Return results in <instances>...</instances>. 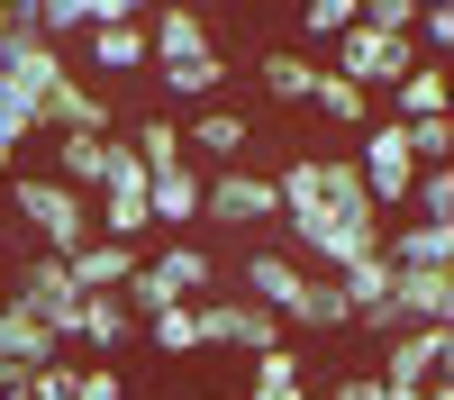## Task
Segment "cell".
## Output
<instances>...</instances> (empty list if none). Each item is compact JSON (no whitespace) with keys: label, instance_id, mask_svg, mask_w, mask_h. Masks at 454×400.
Listing matches in <instances>:
<instances>
[{"label":"cell","instance_id":"cell-11","mask_svg":"<svg viewBox=\"0 0 454 400\" xmlns=\"http://www.w3.org/2000/svg\"><path fill=\"white\" fill-rule=\"evenodd\" d=\"M137 264H145V255H137V246H109V237H91V246L64 255V273H73V291H82V301H91V291H128Z\"/></svg>","mask_w":454,"mask_h":400},{"label":"cell","instance_id":"cell-7","mask_svg":"<svg viewBox=\"0 0 454 400\" xmlns=\"http://www.w3.org/2000/svg\"><path fill=\"white\" fill-rule=\"evenodd\" d=\"M436 373H445V327H391L382 337V373H372L382 391H427Z\"/></svg>","mask_w":454,"mask_h":400},{"label":"cell","instance_id":"cell-20","mask_svg":"<svg viewBox=\"0 0 454 400\" xmlns=\"http://www.w3.org/2000/svg\"><path fill=\"white\" fill-rule=\"evenodd\" d=\"M155 82H164L173 100H218V82H227V55L209 46V55H192V64H155Z\"/></svg>","mask_w":454,"mask_h":400},{"label":"cell","instance_id":"cell-6","mask_svg":"<svg viewBox=\"0 0 454 400\" xmlns=\"http://www.w3.org/2000/svg\"><path fill=\"white\" fill-rule=\"evenodd\" d=\"M409 64H419V46H409V36H372V27H346V36H336V64H327V73H336V82H355V91L372 100V91H391Z\"/></svg>","mask_w":454,"mask_h":400},{"label":"cell","instance_id":"cell-14","mask_svg":"<svg viewBox=\"0 0 454 400\" xmlns=\"http://www.w3.org/2000/svg\"><path fill=\"white\" fill-rule=\"evenodd\" d=\"M391 119H400V128L445 119V64H427V55H419V64L400 73V82H391Z\"/></svg>","mask_w":454,"mask_h":400},{"label":"cell","instance_id":"cell-16","mask_svg":"<svg viewBox=\"0 0 454 400\" xmlns=\"http://www.w3.org/2000/svg\"><path fill=\"white\" fill-rule=\"evenodd\" d=\"M46 155H55L46 173L64 182V192L91 200V192H100V164H109V137H46Z\"/></svg>","mask_w":454,"mask_h":400},{"label":"cell","instance_id":"cell-26","mask_svg":"<svg viewBox=\"0 0 454 400\" xmlns=\"http://www.w3.org/2000/svg\"><path fill=\"white\" fill-rule=\"evenodd\" d=\"M73 400H128V382L109 373V364H82V373H73Z\"/></svg>","mask_w":454,"mask_h":400},{"label":"cell","instance_id":"cell-28","mask_svg":"<svg viewBox=\"0 0 454 400\" xmlns=\"http://www.w3.org/2000/svg\"><path fill=\"white\" fill-rule=\"evenodd\" d=\"M419 400H454V391H445V373H436V382H427V391H419Z\"/></svg>","mask_w":454,"mask_h":400},{"label":"cell","instance_id":"cell-29","mask_svg":"<svg viewBox=\"0 0 454 400\" xmlns=\"http://www.w3.org/2000/svg\"><path fill=\"white\" fill-rule=\"evenodd\" d=\"M10 391H19V373H10V364H0V400H10Z\"/></svg>","mask_w":454,"mask_h":400},{"label":"cell","instance_id":"cell-12","mask_svg":"<svg viewBox=\"0 0 454 400\" xmlns=\"http://www.w3.org/2000/svg\"><path fill=\"white\" fill-rule=\"evenodd\" d=\"M391 318L400 327H445L454 318V282L445 273H391Z\"/></svg>","mask_w":454,"mask_h":400},{"label":"cell","instance_id":"cell-30","mask_svg":"<svg viewBox=\"0 0 454 400\" xmlns=\"http://www.w3.org/2000/svg\"><path fill=\"white\" fill-rule=\"evenodd\" d=\"M10 173H19V164H10V155H0V182H10Z\"/></svg>","mask_w":454,"mask_h":400},{"label":"cell","instance_id":"cell-3","mask_svg":"<svg viewBox=\"0 0 454 400\" xmlns=\"http://www.w3.org/2000/svg\"><path fill=\"white\" fill-rule=\"evenodd\" d=\"M192 318H200V355L218 346V355H237V364H246V355L291 346V337H282V318H273V310H254L246 291H200V301H192Z\"/></svg>","mask_w":454,"mask_h":400},{"label":"cell","instance_id":"cell-2","mask_svg":"<svg viewBox=\"0 0 454 400\" xmlns=\"http://www.w3.org/2000/svg\"><path fill=\"white\" fill-rule=\"evenodd\" d=\"M355 173H364V200L400 218L409 209V182H419V155H409V128L400 119H364L355 128Z\"/></svg>","mask_w":454,"mask_h":400},{"label":"cell","instance_id":"cell-23","mask_svg":"<svg viewBox=\"0 0 454 400\" xmlns=\"http://www.w3.org/2000/svg\"><path fill=\"white\" fill-rule=\"evenodd\" d=\"M128 155H137L145 173H164V164H182V119H145V128L128 137Z\"/></svg>","mask_w":454,"mask_h":400},{"label":"cell","instance_id":"cell-21","mask_svg":"<svg viewBox=\"0 0 454 400\" xmlns=\"http://www.w3.org/2000/svg\"><path fill=\"white\" fill-rule=\"evenodd\" d=\"M137 337L155 346V355H173V364H182V355H200V318H192V301H173V310H155V318H145Z\"/></svg>","mask_w":454,"mask_h":400},{"label":"cell","instance_id":"cell-5","mask_svg":"<svg viewBox=\"0 0 454 400\" xmlns=\"http://www.w3.org/2000/svg\"><path fill=\"white\" fill-rule=\"evenodd\" d=\"M10 310H27L36 327H55V337H73V310H82V291H73L64 255H27V264L10 273V291H0Z\"/></svg>","mask_w":454,"mask_h":400},{"label":"cell","instance_id":"cell-1","mask_svg":"<svg viewBox=\"0 0 454 400\" xmlns=\"http://www.w3.org/2000/svg\"><path fill=\"white\" fill-rule=\"evenodd\" d=\"M0 192H10V218H19L27 255H73V246H91V200L64 192L55 173H10Z\"/></svg>","mask_w":454,"mask_h":400},{"label":"cell","instance_id":"cell-19","mask_svg":"<svg viewBox=\"0 0 454 400\" xmlns=\"http://www.w3.org/2000/svg\"><path fill=\"white\" fill-rule=\"evenodd\" d=\"M91 64H100V73H145V19L91 27Z\"/></svg>","mask_w":454,"mask_h":400},{"label":"cell","instance_id":"cell-31","mask_svg":"<svg viewBox=\"0 0 454 400\" xmlns=\"http://www.w3.org/2000/svg\"><path fill=\"white\" fill-rule=\"evenodd\" d=\"M10 400H27V391H10Z\"/></svg>","mask_w":454,"mask_h":400},{"label":"cell","instance_id":"cell-27","mask_svg":"<svg viewBox=\"0 0 454 400\" xmlns=\"http://www.w3.org/2000/svg\"><path fill=\"white\" fill-rule=\"evenodd\" d=\"M327 400H391V391H382V382H372V373H346V382H336Z\"/></svg>","mask_w":454,"mask_h":400},{"label":"cell","instance_id":"cell-10","mask_svg":"<svg viewBox=\"0 0 454 400\" xmlns=\"http://www.w3.org/2000/svg\"><path fill=\"white\" fill-rule=\"evenodd\" d=\"M145 273L164 282V301H200V291L218 282V264H209V246H192V237H173V246H155V255H145Z\"/></svg>","mask_w":454,"mask_h":400},{"label":"cell","instance_id":"cell-18","mask_svg":"<svg viewBox=\"0 0 454 400\" xmlns=\"http://www.w3.org/2000/svg\"><path fill=\"white\" fill-rule=\"evenodd\" d=\"M254 82L273 91V100H309V91H318V64L300 55V46H263V55H254Z\"/></svg>","mask_w":454,"mask_h":400},{"label":"cell","instance_id":"cell-8","mask_svg":"<svg viewBox=\"0 0 454 400\" xmlns=\"http://www.w3.org/2000/svg\"><path fill=\"white\" fill-rule=\"evenodd\" d=\"M200 164L182 155V164H164V173H145V218L155 228H200Z\"/></svg>","mask_w":454,"mask_h":400},{"label":"cell","instance_id":"cell-15","mask_svg":"<svg viewBox=\"0 0 454 400\" xmlns=\"http://www.w3.org/2000/svg\"><path fill=\"white\" fill-rule=\"evenodd\" d=\"M192 55H209V27L192 10H155L145 19V64H192Z\"/></svg>","mask_w":454,"mask_h":400},{"label":"cell","instance_id":"cell-24","mask_svg":"<svg viewBox=\"0 0 454 400\" xmlns=\"http://www.w3.org/2000/svg\"><path fill=\"white\" fill-rule=\"evenodd\" d=\"M346 27H355V0H309V10H300V36H327L336 46Z\"/></svg>","mask_w":454,"mask_h":400},{"label":"cell","instance_id":"cell-4","mask_svg":"<svg viewBox=\"0 0 454 400\" xmlns=\"http://www.w3.org/2000/svg\"><path fill=\"white\" fill-rule=\"evenodd\" d=\"M200 218H218V228H273L282 192H273V173H254V164H218L200 182Z\"/></svg>","mask_w":454,"mask_h":400},{"label":"cell","instance_id":"cell-25","mask_svg":"<svg viewBox=\"0 0 454 400\" xmlns=\"http://www.w3.org/2000/svg\"><path fill=\"white\" fill-rule=\"evenodd\" d=\"M409 36H419V46H427V64L454 46V10H436V0H419V27H409Z\"/></svg>","mask_w":454,"mask_h":400},{"label":"cell","instance_id":"cell-17","mask_svg":"<svg viewBox=\"0 0 454 400\" xmlns=\"http://www.w3.org/2000/svg\"><path fill=\"white\" fill-rule=\"evenodd\" d=\"M246 400H309V355H300V346L254 355V382H246Z\"/></svg>","mask_w":454,"mask_h":400},{"label":"cell","instance_id":"cell-13","mask_svg":"<svg viewBox=\"0 0 454 400\" xmlns=\"http://www.w3.org/2000/svg\"><path fill=\"white\" fill-rule=\"evenodd\" d=\"M128 337H137V318L119 310V291H91V301L73 310V337H64V346H91V355H119Z\"/></svg>","mask_w":454,"mask_h":400},{"label":"cell","instance_id":"cell-9","mask_svg":"<svg viewBox=\"0 0 454 400\" xmlns=\"http://www.w3.org/2000/svg\"><path fill=\"white\" fill-rule=\"evenodd\" d=\"M0 364H10V373L27 382V373H46V364H64V337H55V327H36L27 310H10V301H0Z\"/></svg>","mask_w":454,"mask_h":400},{"label":"cell","instance_id":"cell-22","mask_svg":"<svg viewBox=\"0 0 454 400\" xmlns=\"http://www.w3.org/2000/svg\"><path fill=\"white\" fill-rule=\"evenodd\" d=\"M309 100H318V119H336V128H364V119H372V100H364L355 82H336L327 64H318V91H309Z\"/></svg>","mask_w":454,"mask_h":400}]
</instances>
